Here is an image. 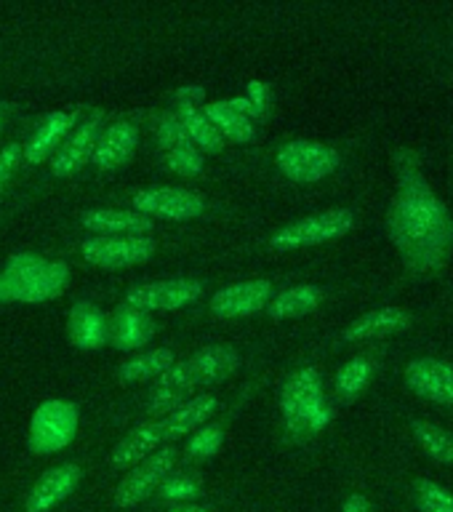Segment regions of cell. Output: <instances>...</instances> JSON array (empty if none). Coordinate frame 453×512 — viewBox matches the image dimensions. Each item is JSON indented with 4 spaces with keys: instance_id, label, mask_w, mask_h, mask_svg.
Returning <instances> with one entry per match:
<instances>
[{
    "instance_id": "obj_1",
    "label": "cell",
    "mask_w": 453,
    "mask_h": 512,
    "mask_svg": "<svg viewBox=\"0 0 453 512\" xmlns=\"http://www.w3.org/2000/svg\"><path fill=\"white\" fill-rule=\"evenodd\" d=\"M398 192L387 214V230L403 262L416 275H430L446 267L453 251V216L424 179L419 158L398 150Z\"/></svg>"
},
{
    "instance_id": "obj_2",
    "label": "cell",
    "mask_w": 453,
    "mask_h": 512,
    "mask_svg": "<svg viewBox=\"0 0 453 512\" xmlns=\"http://www.w3.org/2000/svg\"><path fill=\"white\" fill-rule=\"evenodd\" d=\"M70 283L64 262H46L38 254L11 256L0 270V302H48Z\"/></svg>"
},
{
    "instance_id": "obj_3",
    "label": "cell",
    "mask_w": 453,
    "mask_h": 512,
    "mask_svg": "<svg viewBox=\"0 0 453 512\" xmlns=\"http://www.w3.org/2000/svg\"><path fill=\"white\" fill-rule=\"evenodd\" d=\"M280 411L291 432H315L320 430L328 419V411L323 408V384L315 368H299L283 384L280 392Z\"/></svg>"
},
{
    "instance_id": "obj_4",
    "label": "cell",
    "mask_w": 453,
    "mask_h": 512,
    "mask_svg": "<svg viewBox=\"0 0 453 512\" xmlns=\"http://www.w3.org/2000/svg\"><path fill=\"white\" fill-rule=\"evenodd\" d=\"M352 227H355V214L350 208H328V211L304 216L299 222L288 224V227L275 232L272 246L280 248V251L320 246V243H328V240L344 238Z\"/></svg>"
},
{
    "instance_id": "obj_5",
    "label": "cell",
    "mask_w": 453,
    "mask_h": 512,
    "mask_svg": "<svg viewBox=\"0 0 453 512\" xmlns=\"http://www.w3.org/2000/svg\"><path fill=\"white\" fill-rule=\"evenodd\" d=\"M78 432V408L67 400H46L32 414L30 448L32 454L48 456L72 443Z\"/></svg>"
},
{
    "instance_id": "obj_6",
    "label": "cell",
    "mask_w": 453,
    "mask_h": 512,
    "mask_svg": "<svg viewBox=\"0 0 453 512\" xmlns=\"http://www.w3.org/2000/svg\"><path fill=\"white\" fill-rule=\"evenodd\" d=\"M278 168L288 179L302 184H312L326 179L339 168L342 158L334 147L320 142H307V139H299V142H288L278 150V158H275Z\"/></svg>"
},
{
    "instance_id": "obj_7",
    "label": "cell",
    "mask_w": 453,
    "mask_h": 512,
    "mask_svg": "<svg viewBox=\"0 0 453 512\" xmlns=\"http://www.w3.org/2000/svg\"><path fill=\"white\" fill-rule=\"evenodd\" d=\"M174 464V448H160L152 456H147L142 464H136L134 470L120 480L118 491H115V504H118L120 510H131L136 504H142L147 496H152V491H158L166 483V478L174 470Z\"/></svg>"
},
{
    "instance_id": "obj_8",
    "label": "cell",
    "mask_w": 453,
    "mask_h": 512,
    "mask_svg": "<svg viewBox=\"0 0 453 512\" xmlns=\"http://www.w3.org/2000/svg\"><path fill=\"white\" fill-rule=\"evenodd\" d=\"M83 259L88 264L104 267V270H123V267H134V264L147 262L155 254V240L142 235V238H88L83 243Z\"/></svg>"
},
{
    "instance_id": "obj_9",
    "label": "cell",
    "mask_w": 453,
    "mask_h": 512,
    "mask_svg": "<svg viewBox=\"0 0 453 512\" xmlns=\"http://www.w3.org/2000/svg\"><path fill=\"white\" fill-rule=\"evenodd\" d=\"M203 294V286L192 278H168L155 283H142L126 294V307L139 312L152 310H179L184 304L195 302Z\"/></svg>"
},
{
    "instance_id": "obj_10",
    "label": "cell",
    "mask_w": 453,
    "mask_h": 512,
    "mask_svg": "<svg viewBox=\"0 0 453 512\" xmlns=\"http://www.w3.org/2000/svg\"><path fill=\"white\" fill-rule=\"evenodd\" d=\"M134 208L142 216H160V219H174V222H184V219H195L203 214V198L182 187H147V190L136 192Z\"/></svg>"
},
{
    "instance_id": "obj_11",
    "label": "cell",
    "mask_w": 453,
    "mask_h": 512,
    "mask_svg": "<svg viewBox=\"0 0 453 512\" xmlns=\"http://www.w3.org/2000/svg\"><path fill=\"white\" fill-rule=\"evenodd\" d=\"M408 390L424 400L453 408V366L438 358H416L406 366Z\"/></svg>"
},
{
    "instance_id": "obj_12",
    "label": "cell",
    "mask_w": 453,
    "mask_h": 512,
    "mask_svg": "<svg viewBox=\"0 0 453 512\" xmlns=\"http://www.w3.org/2000/svg\"><path fill=\"white\" fill-rule=\"evenodd\" d=\"M272 299V283L270 280H246V283H235L222 291H216L211 299V312L216 318H246L264 310Z\"/></svg>"
},
{
    "instance_id": "obj_13",
    "label": "cell",
    "mask_w": 453,
    "mask_h": 512,
    "mask_svg": "<svg viewBox=\"0 0 453 512\" xmlns=\"http://www.w3.org/2000/svg\"><path fill=\"white\" fill-rule=\"evenodd\" d=\"M78 483V464H59V467H51V470L43 472L38 478V483L32 486L24 507H27V512H51L78 488Z\"/></svg>"
},
{
    "instance_id": "obj_14",
    "label": "cell",
    "mask_w": 453,
    "mask_h": 512,
    "mask_svg": "<svg viewBox=\"0 0 453 512\" xmlns=\"http://www.w3.org/2000/svg\"><path fill=\"white\" fill-rule=\"evenodd\" d=\"M198 390V382L192 376L187 360L184 363H174L168 368L166 374L158 376V384L155 390L150 392V400H147V411L150 414H163V411H174L176 406H182L187 395Z\"/></svg>"
},
{
    "instance_id": "obj_15",
    "label": "cell",
    "mask_w": 453,
    "mask_h": 512,
    "mask_svg": "<svg viewBox=\"0 0 453 512\" xmlns=\"http://www.w3.org/2000/svg\"><path fill=\"white\" fill-rule=\"evenodd\" d=\"M411 326V312L400 310V307H382V310H371L352 320L350 326L344 328V342H368V339H384V336L400 334Z\"/></svg>"
},
{
    "instance_id": "obj_16",
    "label": "cell",
    "mask_w": 453,
    "mask_h": 512,
    "mask_svg": "<svg viewBox=\"0 0 453 512\" xmlns=\"http://www.w3.org/2000/svg\"><path fill=\"white\" fill-rule=\"evenodd\" d=\"M83 227L99 235H115V238H142L152 230V219L131 211H115V208H94L83 214Z\"/></svg>"
},
{
    "instance_id": "obj_17",
    "label": "cell",
    "mask_w": 453,
    "mask_h": 512,
    "mask_svg": "<svg viewBox=\"0 0 453 512\" xmlns=\"http://www.w3.org/2000/svg\"><path fill=\"white\" fill-rule=\"evenodd\" d=\"M163 440H166V435H163L160 422L142 424V427H136L134 432H128L126 438L115 446V451H112L110 456V464L112 467H118V470H134L136 464H142L147 456L155 454V448H158Z\"/></svg>"
},
{
    "instance_id": "obj_18",
    "label": "cell",
    "mask_w": 453,
    "mask_h": 512,
    "mask_svg": "<svg viewBox=\"0 0 453 512\" xmlns=\"http://www.w3.org/2000/svg\"><path fill=\"white\" fill-rule=\"evenodd\" d=\"M70 339L80 350H99L110 342V320L91 302H78L70 312Z\"/></svg>"
},
{
    "instance_id": "obj_19",
    "label": "cell",
    "mask_w": 453,
    "mask_h": 512,
    "mask_svg": "<svg viewBox=\"0 0 453 512\" xmlns=\"http://www.w3.org/2000/svg\"><path fill=\"white\" fill-rule=\"evenodd\" d=\"M136 128L131 123H112L107 131H104L94 144V152H91V160H94L96 168L102 171H112V168L123 166L131 152L136 150Z\"/></svg>"
},
{
    "instance_id": "obj_20",
    "label": "cell",
    "mask_w": 453,
    "mask_h": 512,
    "mask_svg": "<svg viewBox=\"0 0 453 512\" xmlns=\"http://www.w3.org/2000/svg\"><path fill=\"white\" fill-rule=\"evenodd\" d=\"M99 139V115L94 120H88L86 126H80L75 134L67 139V144H62L56 150L54 160H51V171L54 176H72L83 163L91 160V152H94V144Z\"/></svg>"
},
{
    "instance_id": "obj_21",
    "label": "cell",
    "mask_w": 453,
    "mask_h": 512,
    "mask_svg": "<svg viewBox=\"0 0 453 512\" xmlns=\"http://www.w3.org/2000/svg\"><path fill=\"white\" fill-rule=\"evenodd\" d=\"M216 411H219V400L214 395H195V398L184 400L182 406H176L174 411H168L160 427H163L166 440L182 438V435L192 432L200 424H206Z\"/></svg>"
},
{
    "instance_id": "obj_22",
    "label": "cell",
    "mask_w": 453,
    "mask_h": 512,
    "mask_svg": "<svg viewBox=\"0 0 453 512\" xmlns=\"http://www.w3.org/2000/svg\"><path fill=\"white\" fill-rule=\"evenodd\" d=\"M155 336V323L147 312L120 307L110 320V342L118 350H139Z\"/></svg>"
},
{
    "instance_id": "obj_23",
    "label": "cell",
    "mask_w": 453,
    "mask_h": 512,
    "mask_svg": "<svg viewBox=\"0 0 453 512\" xmlns=\"http://www.w3.org/2000/svg\"><path fill=\"white\" fill-rule=\"evenodd\" d=\"M238 363V352L230 350V347H206V350H200L198 355H192L187 360V366H190L198 387L222 382V379H227L238 368Z\"/></svg>"
},
{
    "instance_id": "obj_24",
    "label": "cell",
    "mask_w": 453,
    "mask_h": 512,
    "mask_svg": "<svg viewBox=\"0 0 453 512\" xmlns=\"http://www.w3.org/2000/svg\"><path fill=\"white\" fill-rule=\"evenodd\" d=\"M211 123H214V128L222 134V139L227 136V139H232V142L238 144H246L251 142L256 136V128L254 123L248 120V115L243 110H240L238 104L235 102H214L208 104L206 112H203Z\"/></svg>"
},
{
    "instance_id": "obj_25",
    "label": "cell",
    "mask_w": 453,
    "mask_h": 512,
    "mask_svg": "<svg viewBox=\"0 0 453 512\" xmlns=\"http://www.w3.org/2000/svg\"><path fill=\"white\" fill-rule=\"evenodd\" d=\"M72 115H67V112H54V115H48L46 120H43V126L38 128V134L32 136L30 144L24 147L22 155L27 163H40V160H46V155H51V152L59 147V142L64 139V134H67V128L72 126Z\"/></svg>"
},
{
    "instance_id": "obj_26",
    "label": "cell",
    "mask_w": 453,
    "mask_h": 512,
    "mask_svg": "<svg viewBox=\"0 0 453 512\" xmlns=\"http://www.w3.org/2000/svg\"><path fill=\"white\" fill-rule=\"evenodd\" d=\"M320 302H323V291L318 286H294L275 296L267 304V312H270L272 320L302 318V315L315 310Z\"/></svg>"
},
{
    "instance_id": "obj_27",
    "label": "cell",
    "mask_w": 453,
    "mask_h": 512,
    "mask_svg": "<svg viewBox=\"0 0 453 512\" xmlns=\"http://www.w3.org/2000/svg\"><path fill=\"white\" fill-rule=\"evenodd\" d=\"M174 363V352L160 347V350H150L144 352V355H136V358L123 360L120 363V379L123 382H147V379L166 374Z\"/></svg>"
},
{
    "instance_id": "obj_28",
    "label": "cell",
    "mask_w": 453,
    "mask_h": 512,
    "mask_svg": "<svg viewBox=\"0 0 453 512\" xmlns=\"http://www.w3.org/2000/svg\"><path fill=\"white\" fill-rule=\"evenodd\" d=\"M411 432H414L416 443H419L435 462L453 467V432L443 430L438 424L424 422V419H414V422H411Z\"/></svg>"
},
{
    "instance_id": "obj_29",
    "label": "cell",
    "mask_w": 453,
    "mask_h": 512,
    "mask_svg": "<svg viewBox=\"0 0 453 512\" xmlns=\"http://www.w3.org/2000/svg\"><path fill=\"white\" fill-rule=\"evenodd\" d=\"M176 118H179V123L184 126V131L190 134V139L195 147H200L203 152H222L224 150L222 134L216 131L214 123H211V120H208L203 112H198L195 107H187V104H184Z\"/></svg>"
},
{
    "instance_id": "obj_30",
    "label": "cell",
    "mask_w": 453,
    "mask_h": 512,
    "mask_svg": "<svg viewBox=\"0 0 453 512\" xmlns=\"http://www.w3.org/2000/svg\"><path fill=\"white\" fill-rule=\"evenodd\" d=\"M414 502L422 512H453V491L435 480H414Z\"/></svg>"
},
{
    "instance_id": "obj_31",
    "label": "cell",
    "mask_w": 453,
    "mask_h": 512,
    "mask_svg": "<svg viewBox=\"0 0 453 512\" xmlns=\"http://www.w3.org/2000/svg\"><path fill=\"white\" fill-rule=\"evenodd\" d=\"M368 379H371V363L366 358H355L336 376V390L347 400L358 398L360 392L366 390Z\"/></svg>"
},
{
    "instance_id": "obj_32",
    "label": "cell",
    "mask_w": 453,
    "mask_h": 512,
    "mask_svg": "<svg viewBox=\"0 0 453 512\" xmlns=\"http://www.w3.org/2000/svg\"><path fill=\"white\" fill-rule=\"evenodd\" d=\"M160 144L166 147L168 152H184V150H195L190 134L184 131V126L179 123L176 115H168V118L160 120Z\"/></svg>"
},
{
    "instance_id": "obj_33",
    "label": "cell",
    "mask_w": 453,
    "mask_h": 512,
    "mask_svg": "<svg viewBox=\"0 0 453 512\" xmlns=\"http://www.w3.org/2000/svg\"><path fill=\"white\" fill-rule=\"evenodd\" d=\"M222 446V430L219 427H206V430L195 432V438L190 440V456H198V459H206V456H214Z\"/></svg>"
},
{
    "instance_id": "obj_34",
    "label": "cell",
    "mask_w": 453,
    "mask_h": 512,
    "mask_svg": "<svg viewBox=\"0 0 453 512\" xmlns=\"http://www.w3.org/2000/svg\"><path fill=\"white\" fill-rule=\"evenodd\" d=\"M168 163L174 168L176 174L195 176L203 168V155L198 150H184V152H168Z\"/></svg>"
},
{
    "instance_id": "obj_35",
    "label": "cell",
    "mask_w": 453,
    "mask_h": 512,
    "mask_svg": "<svg viewBox=\"0 0 453 512\" xmlns=\"http://www.w3.org/2000/svg\"><path fill=\"white\" fill-rule=\"evenodd\" d=\"M160 488H163V499H192L200 494V483L192 478H171Z\"/></svg>"
},
{
    "instance_id": "obj_36",
    "label": "cell",
    "mask_w": 453,
    "mask_h": 512,
    "mask_svg": "<svg viewBox=\"0 0 453 512\" xmlns=\"http://www.w3.org/2000/svg\"><path fill=\"white\" fill-rule=\"evenodd\" d=\"M19 160H22V147H19V144H8V147L0 150V190H3V184L14 176Z\"/></svg>"
},
{
    "instance_id": "obj_37",
    "label": "cell",
    "mask_w": 453,
    "mask_h": 512,
    "mask_svg": "<svg viewBox=\"0 0 453 512\" xmlns=\"http://www.w3.org/2000/svg\"><path fill=\"white\" fill-rule=\"evenodd\" d=\"M342 512H374V504L368 502L363 494H350L344 499Z\"/></svg>"
},
{
    "instance_id": "obj_38",
    "label": "cell",
    "mask_w": 453,
    "mask_h": 512,
    "mask_svg": "<svg viewBox=\"0 0 453 512\" xmlns=\"http://www.w3.org/2000/svg\"><path fill=\"white\" fill-rule=\"evenodd\" d=\"M168 512H211L208 507H200V504H179V507H171Z\"/></svg>"
}]
</instances>
